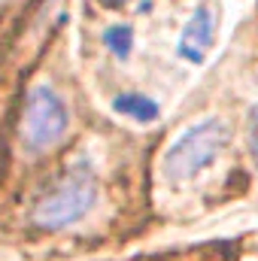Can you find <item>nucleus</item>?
<instances>
[{"label": "nucleus", "instance_id": "obj_1", "mask_svg": "<svg viewBox=\"0 0 258 261\" xmlns=\"http://www.w3.org/2000/svg\"><path fill=\"white\" fill-rule=\"evenodd\" d=\"M231 140V130L222 119H203L197 122L186 134H179L167 152H164V161H161V170L170 182H186L197 176L203 167H210L219 152L228 146Z\"/></svg>", "mask_w": 258, "mask_h": 261}, {"label": "nucleus", "instance_id": "obj_2", "mask_svg": "<svg viewBox=\"0 0 258 261\" xmlns=\"http://www.w3.org/2000/svg\"><path fill=\"white\" fill-rule=\"evenodd\" d=\"M70 125V113L67 103L61 100V94L52 85H34L24 110H21V143L34 152L52 149L55 143H61Z\"/></svg>", "mask_w": 258, "mask_h": 261}, {"label": "nucleus", "instance_id": "obj_3", "mask_svg": "<svg viewBox=\"0 0 258 261\" xmlns=\"http://www.w3.org/2000/svg\"><path fill=\"white\" fill-rule=\"evenodd\" d=\"M94 200H97V186H94V179L76 173V176H70V179L61 182L52 195H46L37 203L34 222H37L40 228H52V231H55V228H67V225L85 219V216L91 213Z\"/></svg>", "mask_w": 258, "mask_h": 261}, {"label": "nucleus", "instance_id": "obj_4", "mask_svg": "<svg viewBox=\"0 0 258 261\" xmlns=\"http://www.w3.org/2000/svg\"><path fill=\"white\" fill-rule=\"evenodd\" d=\"M216 43V15L210 6H197L192 12V18L186 21L183 34H179V46L176 52L189 61V64H203L207 52Z\"/></svg>", "mask_w": 258, "mask_h": 261}, {"label": "nucleus", "instance_id": "obj_5", "mask_svg": "<svg viewBox=\"0 0 258 261\" xmlns=\"http://www.w3.org/2000/svg\"><path fill=\"white\" fill-rule=\"evenodd\" d=\"M113 107H116V113H122V116H131V119H137V122H155L158 119V103L152 100V97H146V94H119L116 100H113Z\"/></svg>", "mask_w": 258, "mask_h": 261}, {"label": "nucleus", "instance_id": "obj_6", "mask_svg": "<svg viewBox=\"0 0 258 261\" xmlns=\"http://www.w3.org/2000/svg\"><path fill=\"white\" fill-rule=\"evenodd\" d=\"M104 46L116 55V58H128L131 49H134V31L128 24H113L107 34H104Z\"/></svg>", "mask_w": 258, "mask_h": 261}, {"label": "nucleus", "instance_id": "obj_7", "mask_svg": "<svg viewBox=\"0 0 258 261\" xmlns=\"http://www.w3.org/2000/svg\"><path fill=\"white\" fill-rule=\"evenodd\" d=\"M249 149H252V158H255V164H258V103L249 113Z\"/></svg>", "mask_w": 258, "mask_h": 261}, {"label": "nucleus", "instance_id": "obj_8", "mask_svg": "<svg viewBox=\"0 0 258 261\" xmlns=\"http://www.w3.org/2000/svg\"><path fill=\"white\" fill-rule=\"evenodd\" d=\"M100 3H104V6H110V9H122L128 0H100Z\"/></svg>", "mask_w": 258, "mask_h": 261}]
</instances>
